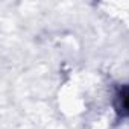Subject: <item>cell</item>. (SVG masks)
<instances>
[{
    "mask_svg": "<svg viewBox=\"0 0 129 129\" xmlns=\"http://www.w3.org/2000/svg\"><path fill=\"white\" fill-rule=\"evenodd\" d=\"M117 100H118V111L124 115H129V85L121 88Z\"/></svg>",
    "mask_w": 129,
    "mask_h": 129,
    "instance_id": "obj_1",
    "label": "cell"
}]
</instances>
